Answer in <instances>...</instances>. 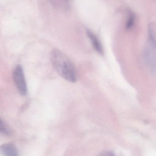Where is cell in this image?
<instances>
[{
    "label": "cell",
    "mask_w": 156,
    "mask_h": 156,
    "mask_svg": "<svg viewBox=\"0 0 156 156\" xmlns=\"http://www.w3.org/2000/svg\"><path fill=\"white\" fill-rule=\"evenodd\" d=\"M51 63L58 74L71 82H75L77 75L74 65L69 58L59 50L54 49L50 55Z\"/></svg>",
    "instance_id": "obj_1"
},
{
    "label": "cell",
    "mask_w": 156,
    "mask_h": 156,
    "mask_svg": "<svg viewBox=\"0 0 156 156\" xmlns=\"http://www.w3.org/2000/svg\"><path fill=\"white\" fill-rule=\"evenodd\" d=\"M13 79L16 86L21 95L25 96L27 94V86L24 70L20 65L15 68L13 72Z\"/></svg>",
    "instance_id": "obj_2"
},
{
    "label": "cell",
    "mask_w": 156,
    "mask_h": 156,
    "mask_svg": "<svg viewBox=\"0 0 156 156\" xmlns=\"http://www.w3.org/2000/svg\"><path fill=\"white\" fill-rule=\"evenodd\" d=\"M143 58L146 65L152 70H155L156 47L148 43L144 50Z\"/></svg>",
    "instance_id": "obj_3"
},
{
    "label": "cell",
    "mask_w": 156,
    "mask_h": 156,
    "mask_svg": "<svg viewBox=\"0 0 156 156\" xmlns=\"http://www.w3.org/2000/svg\"><path fill=\"white\" fill-rule=\"evenodd\" d=\"M0 150L3 156H18V151L16 147L12 143L2 145Z\"/></svg>",
    "instance_id": "obj_4"
},
{
    "label": "cell",
    "mask_w": 156,
    "mask_h": 156,
    "mask_svg": "<svg viewBox=\"0 0 156 156\" xmlns=\"http://www.w3.org/2000/svg\"><path fill=\"white\" fill-rule=\"evenodd\" d=\"M87 34L94 49L99 54L101 55L103 54V48L102 45L96 35L93 32L89 30H87Z\"/></svg>",
    "instance_id": "obj_5"
},
{
    "label": "cell",
    "mask_w": 156,
    "mask_h": 156,
    "mask_svg": "<svg viewBox=\"0 0 156 156\" xmlns=\"http://www.w3.org/2000/svg\"><path fill=\"white\" fill-rule=\"evenodd\" d=\"M55 7L60 10H67L71 6V0H50Z\"/></svg>",
    "instance_id": "obj_6"
},
{
    "label": "cell",
    "mask_w": 156,
    "mask_h": 156,
    "mask_svg": "<svg viewBox=\"0 0 156 156\" xmlns=\"http://www.w3.org/2000/svg\"><path fill=\"white\" fill-rule=\"evenodd\" d=\"M135 20V15L132 11H129L128 13V18L125 25V28L127 30L131 29L133 27Z\"/></svg>",
    "instance_id": "obj_7"
},
{
    "label": "cell",
    "mask_w": 156,
    "mask_h": 156,
    "mask_svg": "<svg viewBox=\"0 0 156 156\" xmlns=\"http://www.w3.org/2000/svg\"><path fill=\"white\" fill-rule=\"evenodd\" d=\"M0 130L1 133L5 135L9 136L11 135V132L10 129L2 119L0 121Z\"/></svg>",
    "instance_id": "obj_8"
},
{
    "label": "cell",
    "mask_w": 156,
    "mask_h": 156,
    "mask_svg": "<svg viewBox=\"0 0 156 156\" xmlns=\"http://www.w3.org/2000/svg\"><path fill=\"white\" fill-rule=\"evenodd\" d=\"M100 156H116L111 152H105L103 153Z\"/></svg>",
    "instance_id": "obj_9"
}]
</instances>
